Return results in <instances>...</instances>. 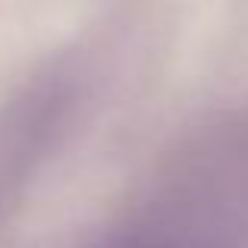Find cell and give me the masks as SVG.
I'll use <instances>...</instances> for the list:
<instances>
[{
  "label": "cell",
  "mask_w": 248,
  "mask_h": 248,
  "mask_svg": "<svg viewBox=\"0 0 248 248\" xmlns=\"http://www.w3.org/2000/svg\"><path fill=\"white\" fill-rule=\"evenodd\" d=\"M104 248H182L173 236H167L164 230H154V232H145V230H135L123 239H113Z\"/></svg>",
  "instance_id": "obj_1"
}]
</instances>
